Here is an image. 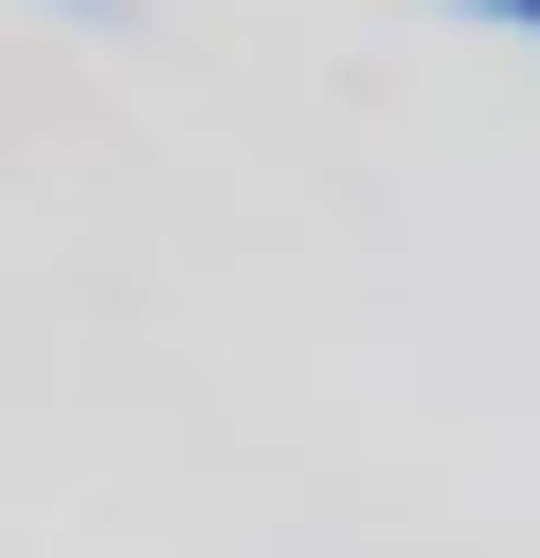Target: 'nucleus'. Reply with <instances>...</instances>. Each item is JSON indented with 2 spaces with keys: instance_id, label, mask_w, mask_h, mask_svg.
Returning a JSON list of instances; mask_svg holds the SVG:
<instances>
[{
  "instance_id": "nucleus-1",
  "label": "nucleus",
  "mask_w": 540,
  "mask_h": 558,
  "mask_svg": "<svg viewBox=\"0 0 540 558\" xmlns=\"http://www.w3.org/2000/svg\"><path fill=\"white\" fill-rule=\"evenodd\" d=\"M432 19H487V37H523V54H540V0H432Z\"/></svg>"
},
{
  "instance_id": "nucleus-2",
  "label": "nucleus",
  "mask_w": 540,
  "mask_h": 558,
  "mask_svg": "<svg viewBox=\"0 0 540 558\" xmlns=\"http://www.w3.org/2000/svg\"><path fill=\"white\" fill-rule=\"evenodd\" d=\"M55 19H127V0H55Z\"/></svg>"
}]
</instances>
